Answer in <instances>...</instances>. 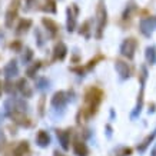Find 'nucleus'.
<instances>
[{"label": "nucleus", "mask_w": 156, "mask_h": 156, "mask_svg": "<svg viewBox=\"0 0 156 156\" xmlns=\"http://www.w3.org/2000/svg\"><path fill=\"white\" fill-rule=\"evenodd\" d=\"M103 100V92L99 87H89L85 93V108L83 112L87 118L93 116L98 112L100 103Z\"/></svg>", "instance_id": "1"}, {"label": "nucleus", "mask_w": 156, "mask_h": 156, "mask_svg": "<svg viewBox=\"0 0 156 156\" xmlns=\"http://www.w3.org/2000/svg\"><path fill=\"white\" fill-rule=\"evenodd\" d=\"M108 24V10L105 6V2L100 0L99 5H98V10H96V39H102L103 37V30Z\"/></svg>", "instance_id": "2"}, {"label": "nucleus", "mask_w": 156, "mask_h": 156, "mask_svg": "<svg viewBox=\"0 0 156 156\" xmlns=\"http://www.w3.org/2000/svg\"><path fill=\"white\" fill-rule=\"evenodd\" d=\"M136 48H137V40L135 37H128L125 39L120 44V55L125 56L126 59L129 60H132L133 57H135V52H136Z\"/></svg>", "instance_id": "3"}, {"label": "nucleus", "mask_w": 156, "mask_h": 156, "mask_svg": "<svg viewBox=\"0 0 156 156\" xmlns=\"http://www.w3.org/2000/svg\"><path fill=\"white\" fill-rule=\"evenodd\" d=\"M139 30L145 37H151L153 32L156 30V17L155 16H149V17H143L139 22Z\"/></svg>", "instance_id": "4"}, {"label": "nucleus", "mask_w": 156, "mask_h": 156, "mask_svg": "<svg viewBox=\"0 0 156 156\" xmlns=\"http://www.w3.org/2000/svg\"><path fill=\"white\" fill-rule=\"evenodd\" d=\"M70 102V92H65V90H59L56 92L55 95H53L52 100H50V103L55 109H63L67 106V103Z\"/></svg>", "instance_id": "5"}, {"label": "nucleus", "mask_w": 156, "mask_h": 156, "mask_svg": "<svg viewBox=\"0 0 156 156\" xmlns=\"http://www.w3.org/2000/svg\"><path fill=\"white\" fill-rule=\"evenodd\" d=\"M79 14V7L77 5H72L70 7L66 9V16H67V20H66V29L69 33L75 32L76 29V16Z\"/></svg>", "instance_id": "6"}, {"label": "nucleus", "mask_w": 156, "mask_h": 156, "mask_svg": "<svg viewBox=\"0 0 156 156\" xmlns=\"http://www.w3.org/2000/svg\"><path fill=\"white\" fill-rule=\"evenodd\" d=\"M19 5L20 2L19 0H12V3H10V7L7 9L6 12V17H5V24L6 27H13V22L16 20L17 17V10H19Z\"/></svg>", "instance_id": "7"}, {"label": "nucleus", "mask_w": 156, "mask_h": 156, "mask_svg": "<svg viewBox=\"0 0 156 156\" xmlns=\"http://www.w3.org/2000/svg\"><path fill=\"white\" fill-rule=\"evenodd\" d=\"M143 99H145V83H140V90H139V95H137L136 105H135L133 110L130 112V119H132V120H136V119L140 116V113H142Z\"/></svg>", "instance_id": "8"}, {"label": "nucleus", "mask_w": 156, "mask_h": 156, "mask_svg": "<svg viewBox=\"0 0 156 156\" xmlns=\"http://www.w3.org/2000/svg\"><path fill=\"white\" fill-rule=\"evenodd\" d=\"M115 69L118 72L119 77H120V80H128L129 77L132 76V70H130V67L126 62L123 60H116L115 62Z\"/></svg>", "instance_id": "9"}, {"label": "nucleus", "mask_w": 156, "mask_h": 156, "mask_svg": "<svg viewBox=\"0 0 156 156\" xmlns=\"http://www.w3.org/2000/svg\"><path fill=\"white\" fill-rule=\"evenodd\" d=\"M2 75L6 80H10L19 75V66H17V62L16 60H10L3 69H2Z\"/></svg>", "instance_id": "10"}, {"label": "nucleus", "mask_w": 156, "mask_h": 156, "mask_svg": "<svg viewBox=\"0 0 156 156\" xmlns=\"http://www.w3.org/2000/svg\"><path fill=\"white\" fill-rule=\"evenodd\" d=\"M56 136L59 139L60 146L65 151H69L70 149V129H57Z\"/></svg>", "instance_id": "11"}, {"label": "nucleus", "mask_w": 156, "mask_h": 156, "mask_svg": "<svg viewBox=\"0 0 156 156\" xmlns=\"http://www.w3.org/2000/svg\"><path fill=\"white\" fill-rule=\"evenodd\" d=\"M16 89L19 90L20 95L23 98H26V99L33 96V89L30 87V85H29V82L26 79H19V82L16 83Z\"/></svg>", "instance_id": "12"}, {"label": "nucleus", "mask_w": 156, "mask_h": 156, "mask_svg": "<svg viewBox=\"0 0 156 156\" xmlns=\"http://www.w3.org/2000/svg\"><path fill=\"white\" fill-rule=\"evenodd\" d=\"M67 55V46L63 42H59L55 46V49H53V62H57V60H63L65 57H66Z\"/></svg>", "instance_id": "13"}, {"label": "nucleus", "mask_w": 156, "mask_h": 156, "mask_svg": "<svg viewBox=\"0 0 156 156\" xmlns=\"http://www.w3.org/2000/svg\"><path fill=\"white\" fill-rule=\"evenodd\" d=\"M42 23H43V26L46 27V30L49 32V34H50L52 37H55L57 34V32H59V26H57L56 22H53V20L49 19V17H43Z\"/></svg>", "instance_id": "14"}, {"label": "nucleus", "mask_w": 156, "mask_h": 156, "mask_svg": "<svg viewBox=\"0 0 156 156\" xmlns=\"http://www.w3.org/2000/svg\"><path fill=\"white\" fill-rule=\"evenodd\" d=\"M36 143L39 147H48L50 145V135L46 130H39L36 136Z\"/></svg>", "instance_id": "15"}, {"label": "nucleus", "mask_w": 156, "mask_h": 156, "mask_svg": "<svg viewBox=\"0 0 156 156\" xmlns=\"http://www.w3.org/2000/svg\"><path fill=\"white\" fill-rule=\"evenodd\" d=\"M155 137H156V129H153V130H152L151 133H149V135H147L146 137H145V139H143L142 142L139 143V145H137V151L139 152H145L147 149V147L151 146V143L153 142V140H155Z\"/></svg>", "instance_id": "16"}, {"label": "nucleus", "mask_w": 156, "mask_h": 156, "mask_svg": "<svg viewBox=\"0 0 156 156\" xmlns=\"http://www.w3.org/2000/svg\"><path fill=\"white\" fill-rule=\"evenodd\" d=\"M73 153L76 156H89V149H87L85 142L75 140V143H73Z\"/></svg>", "instance_id": "17"}, {"label": "nucleus", "mask_w": 156, "mask_h": 156, "mask_svg": "<svg viewBox=\"0 0 156 156\" xmlns=\"http://www.w3.org/2000/svg\"><path fill=\"white\" fill-rule=\"evenodd\" d=\"M30 151V147H29V143L26 140L23 142H20L17 146L13 149V156H26Z\"/></svg>", "instance_id": "18"}, {"label": "nucleus", "mask_w": 156, "mask_h": 156, "mask_svg": "<svg viewBox=\"0 0 156 156\" xmlns=\"http://www.w3.org/2000/svg\"><path fill=\"white\" fill-rule=\"evenodd\" d=\"M30 27H32V20L30 19H22L20 20V23L17 24V27H16V32H14V33L17 34V36H20V34L26 33Z\"/></svg>", "instance_id": "19"}, {"label": "nucleus", "mask_w": 156, "mask_h": 156, "mask_svg": "<svg viewBox=\"0 0 156 156\" xmlns=\"http://www.w3.org/2000/svg\"><path fill=\"white\" fill-rule=\"evenodd\" d=\"M145 57L151 66L156 65V46H147L145 50Z\"/></svg>", "instance_id": "20"}, {"label": "nucleus", "mask_w": 156, "mask_h": 156, "mask_svg": "<svg viewBox=\"0 0 156 156\" xmlns=\"http://www.w3.org/2000/svg\"><path fill=\"white\" fill-rule=\"evenodd\" d=\"M42 67V62L40 60H36V62H33L32 65H29L27 66V69H26V75L29 76V77H36V73H37V70Z\"/></svg>", "instance_id": "21"}, {"label": "nucleus", "mask_w": 156, "mask_h": 156, "mask_svg": "<svg viewBox=\"0 0 156 156\" xmlns=\"http://www.w3.org/2000/svg\"><path fill=\"white\" fill-rule=\"evenodd\" d=\"M40 9L46 13H52L55 14L56 13V2L55 0H43V5Z\"/></svg>", "instance_id": "22"}, {"label": "nucleus", "mask_w": 156, "mask_h": 156, "mask_svg": "<svg viewBox=\"0 0 156 156\" xmlns=\"http://www.w3.org/2000/svg\"><path fill=\"white\" fill-rule=\"evenodd\" d=\"M50 87V82L48 80V77H39L36 82V89L40 92H48Z\"/></svg>", "instance_id": "23"}, {"label": "nucleus", "mask_w": 156, "mask_h": 156, "mask_svg": "<svg viewBox=\"0 0 156 156\" xmlns=\"http://www.w3.org/2000/svg\"><path fill=\"white\" fill-rule=\"evenodd\" d=\"M132 155V149L126 146H119L116 151H115L113 156H130Z\"/></svg>", "instance_id": "24"}, {"label": "nucleus", "mask_w": 156, "mask_h": 156, "mask_svg": "<svg viewBox=\"0 0 156 156\" xmlns=\"http://www.w3.org/2000/svg\"><path fill=\"white\" fill-rule=\"evenodd\" d=\"M79 33L83 34L86 39L90 37V20H87V22H85V23L80 26V29H79Z\"/></svg>", "instance_id": "25"}, {"label": "nucleus", "mask_w": 156, "mask_h": 156, "mask_svg": "<svg viewBox=\"0 0 156 156\" xmlns=\"http://www.w3.org/2000/svg\"><path fill=\"white\" fill-rule=\"evenodd\" d=\"M34 37H36V40H37L39 48H43V46H44V43H46V39H44V36L42 34L40 29H36V32H34Z\"/></svg>", "instance_id": "26"}, {"label": "nucleus", "mask_w": 156, "mask_h": 156, "mask_svg": "<svg viewBox=\"0 0 156 156\" xmlns=\"http://www.w3.org/2000/svg\"><path fill=\"white\" fill-rule=\"evenodd\" d=\"M32 57H33V52H32V49L26 48V49H24L23 56H22V62H23V63H26V65H29V62L32 60Z\"/></svg>", "instance_id": "27"}, {"label": "nucleus", "mask_w": 156, "mask_h": 156, "mask_svg": "<svg viewBox=\"0 0 156 156\" xmlns=\"http://www.w3.org/2000/svg\"><path fill=\"white\" fill-rule=\"evenodd\" d=\"M102 59H103V56H100V55H99V56H96L95 59H92V60H89V63H87V65L85 66V67H86V70H87V72L92 70V69H93V67H95L96 65H98V62L102 60Z\"/></svg>", "instance_id": "28"}, {"label": "nucleus", "mask_w": 156, "mask_h": 156, "mask_svg": "<svg viewBox=\"0 0 156 156\" xmlns=\"http://www.w3.org/2000/svg\"><path fill=\"white\" fill-rule=\"evenodd\" d=\"M3 89H5L9 95H14V92H16V85H13L10 80H6L5 86H3Z\"/></svg>", "instance_id": "29"}, {"label": "nucleus", "mask_w": 156, "mask_h": 156, "mask_svg": "<svg viewBox=\"0 0 156 156\" xmlns=\"http://www.w3.org/2000/svg\"><path fill=\"white\" fill-rule=\"evenodd\" d=\"M70 72H73V73H76L77 76H85V73L87 70H86V67H82V66H75V67H70Z\"/></svg>", "instance_id": "30"}, {"label": "nucleus", "mask_w": 156, "mask_h": 156, "mask_svg": "<svg viewBox=\"0 0 156 156\" xmlns=\"http://www.w3.org/2000/svg\"><path fill=\"white\" fill-rule=\"evenodd\" d=\"M10 48L13 49V50H20V48H22V44H20V42H14L10 44Z\"/></svg>", "instance_id": "31"}, {"label": "nucleus", "mask_w": 156, "mask_h": 156, "mask_svg": "<svg viewBox=\"0 0 156 156\" xmlns=\"http://www.w3.org/2000/svg\"><path fill=\"white\" fill-rule=\"evenodd\" d=\"M106 135H108V137H112V126L110 125H106Z\"/></svg>", "instance_id": "32"}, {"label": "nucleus", "mask_w": 156, "mask_h": 156, "mask_svg": "<svg viewBox=\"0 0 156 156\" xmlns=\"http://www.w3.org/2000/svg\"><path fill=\"white\" fill-rule=\"evenodd\" d=\"M155 108H156L155 103H152L151 106H149V113H155Z\"/></svg>", "instance_id": "33"}, {"label": "nucleus", "mask_w": 156, "mask_h": 156, "mask_svg": "<svg viewBox=\"0 0 156 156\" xmlns=\"http://www.w3.org/2000/svg\"><path fill=\"white\" fill-rule=\"evenodd\" d=\"M53 156H66L63 152H59V151H55L53 152Z\"/></svg>", "instance_id": "34"}, {"label": "nucleus", "mask_w": 156, "mask_h": 156, "mask_svg": "<svg viewBox=\"0 0 156 156\" xmlns=\"http://www.w3.org/2000/svg\"><path fill=\"white\" fill-rule=\"evenodd\" d=\"M151 156H156V145L153 146V149H152V152H151Z\"/></svg>", "instance_id": "35"}, {"label": "nucleus", "mask_w": 156, "mask_h": 156, "mask_svg": "<svg viewBox=\"0 0 156 156\" xmlns=\"http://www.w3.org/2000/svg\"><path fill=\"white\" fill-rule=\"evenodd\" d=\"M2 90H3V85H2V82H0V96H2Z\"/></svg>", "instance_id": "36"}]
</instances>
